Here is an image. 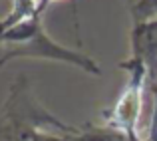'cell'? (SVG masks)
I'll use <instances>...</instances> for the list:
<instances>
[{
    "label": "cell",
    "instance_id": "cell-6",
    "mask_svg": "<svg viewBox=\"0 0 157 141\" xmlns=\"http://www.w3.org/2000/svg\"><path fill=\"white\" fill-rule=\"evenodd\" d=\"M52 2H56V0H38V12H40V14H44V12H46V8L50 6Z\"/></svg>",
    "mask_w": 157,
    "mask_h": 141
},
{
    "label": "cell",
    "instance_id": "cell-1",
    "mask_svg": "<svg viewBox=\"0 0 157 141\" xmlns=\"http://www.w3.org/2000/svg\"><path fill=\"white\" fill-rule=\"evenodd\" d=\"M0 141H80L78 127L52 115L20 74L0 107Z\"/></svg>",
    "mask_w": 157,
    "mask_h": 141
},
{
    "label": "cell",
    "instance_id": "cell-5",
    "mask_svg": "<svg viewBox=\"0 0 157 141\" xmlns=\"http://www.w3.org/2000/svg\"><path fill=\"white\" fill-rule=\"evenodd\" d=\"M133 20L135 24H141V22H149L151 16H157V0H137L133 8Z\"/></svg>",
    "mask_w": 157,
    "mask_h": 141
},
{
    "label": "cell",
    "instance_id": "cell-2",
    "mask_svg": "<svg viewBox=\"0 0 157 141\" xmlns=\"http://www.w3.org/2000/svg\"><path fill=\"white\" fill-rule=\"evenodd\" d=\"M2 44H6L8 48L0 54V66L8 64L10 60H16V58H44V60L76 66L94 76L101 74L96 60L54 42L42 28V14H34L32 18L22 20L12 28H8L4 34H0V46Z\"/></svg>",
    "mask_w": 157,
    "mask_h": 141
},
{
    "label": "cell",
    "instance_id": "cell-3",
    "mask_svg": "<svg viewBox=\"0 0 157 141\" xmlns=\"http://www.w3.org/2000/svg\"><path fill=\"white\" fill-rule=\"evenodd\" d=\"M121 70H127L129 80L127 86L123 88L119 99L109 111L104 113V125L119 129L127 135H139L137 133V123L141 115V105H143V90L147 84V70L139 60L131 58L127 62L119 64Z\"/></svg>",
    "mask_w": 157,
    "mask_h": 141
},
{
    "label": "cell",
    "instance_id": "cell-4",
    "mask_svg": "<svg viewBox=\"0 0 157 141\" xmlns=\"http://www.w3.org/2000/svg\"><path fill=\"white\" fill-rule=\"evenodd\" d=\"M78 139L80 141H147L141 139L139 135H127L119 129L107 125H88L78 127Z\"/></svg>",
    "mask_w": 157,
    "mask_h": 141
}]
</instances>
